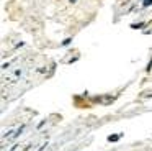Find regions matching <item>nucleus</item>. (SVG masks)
Returning <instances> with one entry per match:
<instances>
[{"label":"nucleus","instance_id":"1","mask_svg":"<svg viewBox=\"0 0 152 151\" xmlns=\"http://www.w3.org/2000/svg\"><path fill=\"white\" fill-rule=\"evenodd\" d=\"M121 136H123V133H113V135H110V136H108V141H110V143H115V141H118Z\"/></svg>","mask_w":152,"mask_h":151},{"label":"nucleus","instance_id":"2","mask_svg":"<svg viewBox=\"0 0 152 151\" xmlns=\"http://www.w3.org/2000/svg\"><path fill=\"white\" fill-rule=\"evenodd\" d=\"M142 5H144V7H151L152 5V0H144V2H142Z\"/></svg>","mask_w":152,"mask_h":151},{"label":"nucleus","instance_id":"3","mask_svg":"<svg viewBox=\"0 0 152 151\" xmlns=\"http://www.w3.org/2000/svg\"><path fill=\"white\" fill-rule=\"evenodd\" d=\"M142 26H144L142 23H134V25H132V28H142Z\"/></svg>","mask_w":152,"mask_h":151},{"label":"nucleus","instance_id":"4","mask_svg":"<svg viewBox=\"0 0 152 151\" xmlns=\"http://www.w3.org/2000/svg\"><path fill=\"white\" fill-rule=\"evenodd\" d=\"M70 41H72V39H70V38H67V39H66V41H62V46H67V44H69V43H70Z\"/></svg>","mask_w":152,"mask_h":151},{"label":"nucleus","instance_id":"5","mask_svg":"<svg viewBox=\"0 0 152 151\" xmlns=\"http://www.w3.org/2000/svg\"><path fill=\"white\" fill-rule=\"evenodd\" d=\"M151 67H152V58H151V61H149V66H147V72L151 71Z\"/></svg>","mask_w":152,"mask_h":151}]
</instances>
